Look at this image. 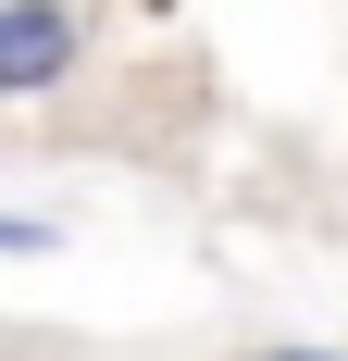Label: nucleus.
I'll return each mask as SVG.
<instances>
[{
    "mask_svg": "<svg viewBox=\"0 0 348 361\" xmlns=\"http://www.w3.org/2000/svg\"><path fill=\"white\" fill-rule=\"evenodd\" d=\"M249 361H348V349H299V336H286V349H249Z\"/></svg>",
    "mask_w": 348,
    "mask_h": 361,
    "instance_id": "7ed1b4c3",
    "label": "nucleus"
},
{
    "mask_svg": "<svg viewBox=\"0 0 348 361\" xmlns=\"http://www.w3.org/2000/svg\"><path fill=\"white\" fill-rule=\"evenodd\" d=\"M50 250H63V224H50V212H13V224H0V262H50Z\"/></svg>",
    "mask_w": 348,
    "mask_h": 361,
    "instance_id": "f03ea898",
    "label": "nucleus"
},
{
    "mask_svg": "<svg viewBox=\"0 0 348 361\" xmlns=\"http://www.w3.org/2000/svg\"><path fill=\"white\" fill-rule=\"evenodd\" d=\"M87 63V13L75 0H0V100H50Z\"/></svg>",
    "mask_w": 348,
    "mask_h": 361,
    "instance_id": "f257e3e1",
    "label": "nucleus"
}]
</instances>
